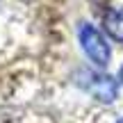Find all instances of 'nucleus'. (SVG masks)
Returning <instances> with one entry per match:
<instances>
[{"mask_svg": "<svg viewBox=\"0 0 123 123\" xmlns=\"http://www.w3.org/2000/svg\"><path fill=\"white\" fill-rule=\"evenodd\" d=\"M78 39H80V46H82L84 55L91 59V64H96L98 68H105L110 64L112 48L98 27H93L91 23H82L78 27Z\"/></svg>", "mask_w": 123, "mask_h": 123, "instance_id": "1", "label": "nucleus"}, {"mask_svg": "<svg viewBox=\"0 0 123 123\" xmlns=\"http://www.w3.org/2000/svg\"><path fill=\"white\" fill-rule=\"evenodd\" d=\"M78 84L100 103H114L119 98V80L100 71H82Z\"/></svg>", "mask_w": 123, "mask_h": 123, "instance_id": "2", "label": "nucleus"}, {"mask_svg": "<svg viewBox=\"0 0 123 123\" xmlns=\"http://www.w3.org/2000/svg\"><path fill=\"white\" fill-rule=\"evenodd\" d=\"M103 25H105V32L110 34V39L123 41V5H119V7H114V9H110V12L105 14Z\"/></svg>", "mask_w": 123, "mask_h": 123, "instance_id": "3", "label": "nucleus"}, {"mask_svg": "<svg viewBox=\"0 0 123 123\" xmlns=\"http://www.w3.org/2000/svg\"><path fill=\"white\" fill-rule=\"evenodd\" d=\"M119 84L123 87V66H121V71H119Z\"/></svg>", "mask_w": 123, "mask_h": 123, "instance_id": "4", "label": "nucleus"}, {"mask_svg": "<svg viewBox=\"0 0 123 123\" xmlns=\"http://www.w3.org/2000/svg\"><path fill=\"white\" fill-rule=\"evenodd\" d=\"M116 123H123V116H121V119H119V121H116Z\"/></svg>", "mask_w": 123, "mask_h": 123, "instance_id": "5", "label": "nucleus"}]
</instances>
